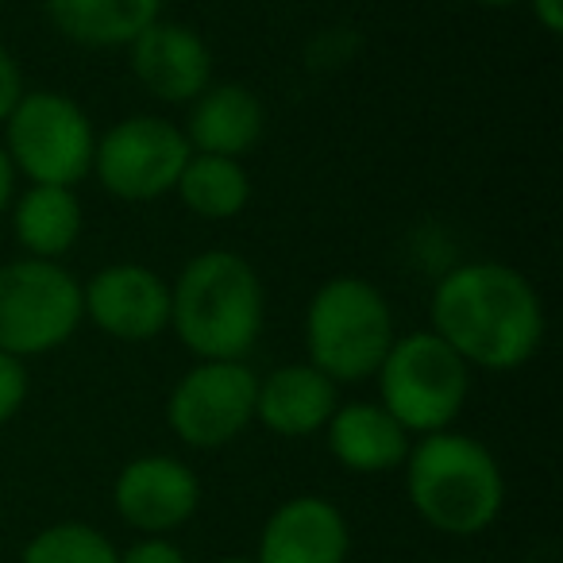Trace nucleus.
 <instances>
[{
	"label": "nucleus",
	"mask_w": 563,
	"mask_h": 563,
	"mask_svg": "<svg viewBox=\"0 0 563 563\" xmlns=\"http://www.w3.org/2000/svg\"><path fill=\"white\" fill-rule=\"evenodd\" d=\"M429 329L471 371L509 375L537 360L548 336L540 290L517 266L475 258L440 274L429 301Z\"/></svg>",
	"instance_id": "f257e3e1"
},
{
	"label": "nucleus",
	"mask_w": 563,
	"mask_h": 563,
	"mask_svg": "<svg viewBox=\"0 0 563 563\" xmlns=\"http://www.w3.org/2000/svg\"><path fill=\"white\" fill-rule=\"evenodd\" d=\"M266 324V290L240 251H201L170 286V332L197 360H247Z\"/></svg>",
	"instance_id": "f03ea898"
},
{
	"label": "nucleus",
	"mask_w": 563,
	"mask_h": 563,
	"mask_svg": "<svg viewBox=\"0 0 563 563\" xmlns=\"http://www.w3.org/2000/svg\"><path fill=\"white\" fill-rule=\"evenodd\" d=\"M401 471L413 514L440 537H478L506 506L501 463L467 432L444 429L417 437Z\"/></svg>",
	"instance_id": "7ed1b4c3"
},
{
	"label": "nucleus",
	"mask_w": 563,
	"mask_h": 563,
	"mask_svg": "<svg viewBox=\"0 0 563 563\" xmlns=\"http://www.w3.org/2000/svg\"><path fill=\"white\" fill-rule=\"evenodd\" d=\"M306 363L336 386H355L378 375L398 324L386 294L360 274H336L321 282L301 321Z\"/></svg>",
	"instance_id": "20e7f679"
},
{
	"label": "nucleus",
	"mask_w": 563,
	"mask_h": 563,
	"mask_svg": "<svg viewBox=\"0 0 563 563\" xmlns=\"http://www.w3.org/2000/svg\"><path fill=\"white\" fill-rule=\"evenodd\" d=\"M375 378L378 406L409 437L452 429L471 398V367L432 329L394 336Z\"/></svg>",
	"instance_id": "39448f33"
},
{
	"label": "nucleus",
	"mask_w": 563,
	"mask_h": 563,
	"mask_svg": "<svg viewBox=\"0 0 563 563\" xmlns=\"http://www.w3.org/2000/svg\"><path fill=\"white\" fill-rule=\"evenodd\" d=\"M4 155L27 186L78 189L93 174L97 128L74 97L58 89H24L4 120Z\"/></svg>",
	"instance_id": "423d86ee"
},
{
	"label": "nucleus",
	"mask_w": 563,
	"mask_h": 563,
	"mask_svg": "<svg viewBox=\"0 0 563 563\" xmlns=\"http://www.w3.org/2000/svg\"><path fill=\"white\" fill-rule=\"evenodd\" d=\"M81 282L63 263L12 258L0 266V352L35 360L66 347L78 336Z\"/></svg>",
	"instance_id": "0eeeda50"
},
{
	"label": "nucleus",
	"mask_w": 563,
	"mask_h": 563,
	"mask_svg": "<svg viewBox=\"0 0 563 563\" xmlns=\"http://www.w3.org/2000/svg\"><path fill=\"white\" fill-rule=\"evenodd\" d=\"M258 375L243 360H197L166 398V424L194 452L240 440L255 424Z\"/></svg>",
	"instance_id": "6e6552de"
},
{
	"label": "nucleus",
	"mask_w": 563,
	"mask_h": 563,
	"mask_svg": "<svg viewBox=\"0 0 563 563\" xmlns=\"http://www.w3.org/2000/svg\"><path fill=\"white\" fill-rule=\"evenodd\" d=\"M194 155L178 124L163 117H124L97 135L93 178L117 201L147 205L174 194L186 158Z\"/></svg>",
	"instance_id": "1a4fd4ad"
},
{
	"label": "nucleus",
	"mask_w": 563,
	"mask_h": 563,
	"mask_svg": "<svg viewBox=\"0 0 563 563\" xmlns=\"http://www.w3.org/2000/svg\"><path fill=\"white\" fill-rule=\"evenodd\" d=\"M81 313L120 344H151L170 329V282L143 263H109L81 286Z\"/></svg>",
	"instance_id": "9d476101"
},
{
	"label": "nucleus",
	"mask_w": 563,
	"mask_h": 563,
	"mask_svg": "<svg viewBox=\"0 0 563 563\" xmlns=\"http://www.w3.org/2000/svg\"><path fill=\"white\" fill-rule=\"evenodd\" d=\"M112 509L128 529L143 537H166L194 521L201 509V478L178 455H135L112 483Z\"/></svg>",
	"instance_id": "9b49d317"
},
{
	"label": "nucleus",
	"mask_w": 563,
	"mask_h": 563,
	"mask_svg": "<svg viewBox=\"0 0 563 563\" xmlns=\"http://www.w3.org/2000/svg\"><path fill=\"white\" fill-rule=\"evenodd\" d=\"M124 51L132 78L163 104H189L217 81L209 43L174 20H155Z\"/></svg>",
	"instance_id": "f8f14e48"
},
{
	"label": "nucleus",
	"mask_w": 563,
	"mask_h": 563,
	"mask_svg": "<svg viewBox=\"0 0 563 563\" xmlns=\"http://www.w3.org/2000/svg\"><path fill=\"white\" fill-rule=\"evenodd\" d=\"M347 555L352 529L336 501L298 494L266 517L255 563H347Z\"/></svg>",
	"instance_id": "ddd939ff"
},
{
	"label": "nucleus",
	"mask_w": 563,
	"mask_h": 563,
	"mask_svg": "<svg viewBox=\"0 0 563 563\" xmlns=\"http://www.w3.org/2000/svg\"><path fill=\"white\" fill-rule=\"evenodd\" d=\"M340 406V386L313 363H286L258 378L255 421L286 440H306L324 432Z\"/></svg>",
	"instance_id": "4468645a"
},
{
	"label": "nucleus",
	"mask_w": 563,
	"mask_h": 563,
	"mask_svg": "<svg viewBox=\"0 0 563 563\" xmlns=\"http://www.w3.org/2000/svg\"><path fill=\"white\" fill-rule=\"evenodd\" d=\"M263 128L266 109L255 89H247L243 81H212L197 101H189L181 135L197 155L243 158L263 140Z\"/></svg>",
	"instance_id": "2eb2a0df"
},
{
	"label": "nucleus",
	"mask_w": 563,
	"mask_h": 563,
	"mask_svg": "<svg viewBox=\"0 0 563 563\" xmlns=\"http://www.w3.org/2000/svg\"><path fill=\"white\" fill-rule=\"evenodd\" d=\"M332 460L355 475H386L406 463L413 437L386 413L378 401H347L336 406L332 421L324 424Z\"/></svg>",
	"instance_id": "dca6fc26"
},
{
	"label": "nucleus",
	"mask_w": 563,
	"mask_h": 563,
	"mask_svg": "<svg viewBox=\"0 0 563 563\" xmlns=\"http://www.w3.org/2000/svg\"><path fill=\"white\" fill-rule=\"evenodd\" d=\"M166 0H43L47 20L63 40L89 51L128 47L155 20H163Z\"/></svg>",
	"instance_id": "f3484780"
},
{
	"label": "nucleus",
	"mask_w": 563,
	"mask_h": 563,
	"mask_svg": "<svg viewBox=\"0 0 563 563\" xmlns=\"http://www.w3.org/2000/svg\"><path fill=\"white\" fill-rule=\"evenodd\" d=\"M9 212L12 235L24 247V255L47 258V263L70 255L81 240V228H86L78 189L66 186H27L24 194H16Z\"/></svg>",
	"instance_id": "a211bd4d"
},
{
	"label": "nucleus",
	"mask_w": 563,
	"mask_h": 563,
	"mask_svg": "<svg viewBox=\"0 0 563 563\" xmlns=\"http://www.w3.org/2000/svg\"><path fill=\"white\" fill-rule=\"evenodd\" d=\"M178 201L201 220H235L251 205V174L243 158L189 155L174 186Z\"/></svg>",
	"instance_id": "6ab92c4d"
},
{
	"label": "nucleus",
	"mask_w": 563,
	"mask_h": 563,
	"mask_svg": "<svg viewBox=\"0 0 563 563\" xmlns=\"http://www.w3.org/2000/svg\"><path fill=\"white\" fill-rule=\"evenodd\" d=\"M20 563H120V548L97 525L58 521L27 540Z\"/></svg>",
	"instance_id": "aec40b11"
},
{
	"label": "nucleus",
	"mask_w": 563,
	"mask_h": 563,
	"mask_svg": "<svg viewBox=\"0 0 563 563\" xmlns=\"http://www.w3.org/2000/svg\"><path fill=\"white\" fill-rule=\"evenodd\" d=\"M27 394H32L27 363L16 360V355H9V352H0V429H4V424L24 409Z\"/></svg>",
	"instance_id": "412c9836"
},
{
	"label": "nucleus",
	"mask_w": 563,
	"mask_h": 563,
	"mask_svg": "<svg viewBox=\"0 0 563 563\" xmlns=\"http://www.w3.org/2000/svg\"><path fill=\"white\" fill-rule=\"evenodd\" d=\"M120 563H189L186 552H181L174 540L166 537H143L135 540L132 548L120 552Z\"/></svg>",
	"instance_id": "4be33fe9"
},
{
	"label": "nucleus",
	"mask_w": 563,
	"mask_h": 563,
	"mask_svg": "<svg viewBox=\"0 0 563 563\" xmlns=\"http://www.w3.org/2000/svg\"><path fill=\"white\" fill-rule=\"evenodd\" d=\"M24 70H20L16 55H12L4 43H0V124L9 120V112L20 104V97H24Z\"/></svg>",
	"instance_id": "5701e85b"
},
{
	"label": "nucleus",
	"mask_w": 563,
	"mask_h": 563,
	"mask_svg": "<svg viewBox=\"0 0 563 563\" xmlns=\"http://www.w3.org/2000/svg\"><path fill=\"white\" fill-rule=\"evenodd\" d=\"M525 4L548 35H563V0H525Z\"/></svg>",
	"instance_id": "b1692460"
},
{
	"label": "nucleus",
	"mask_w": 563,
	"mask_h": 563,
	"mask_svg": "<svg viewBox=\"0 0 563 563\" xmlns=\"http://www.w3.org/2000/svg\"><path fill=\"white\" fill-rule=\"evenodd\" d=\"M16 170H12L9 155H4V147H0V217L12 209V201H16Z\"/></svg>",
	"instance_id": "393cba45"
},
{
	"label": "nucleus",
	"mask_w": 563,
	"mask_h": 563,
	"mask_svg": "<svg viewBox=\"0 0 563 563\" xmlns=\"http://www.w3.org/2000/svg\"><path fill=\"white\" fill-rule=\"evenodd\" d=\"M478 9H514V4H525V0H471Z\"/></svg>",
	"instance_id": "a878e982"
},
{
	"label": "nucleus",
	"mask_w": 563,
	"mask_h": 563,
	"mask_svg": "<svg viewBox=\"0 0 563 563\" xmlns=\"http://www.w3.org/2000/svg\"><path fill=\"white\" fill-rule=\"evenodd\" d=\"M217 563H255V555H224V560Z\"/></svg>",
	"instance_id": "bb28decb"
}]
</instances>
